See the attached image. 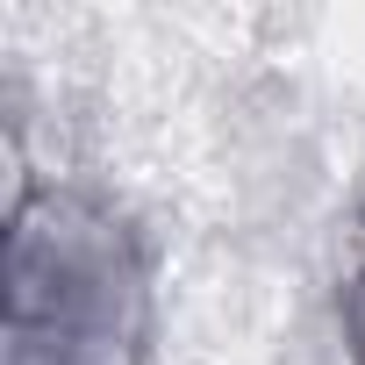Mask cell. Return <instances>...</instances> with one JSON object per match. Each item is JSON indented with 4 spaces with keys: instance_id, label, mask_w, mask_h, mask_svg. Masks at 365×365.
<instances>
[{
    "instance_id": "2",
    "label": "cell",
    "mask_w": 365,
    "mask_h": 365,
    "mask_svg": "<svg viewBox=\"0 0 365 365\" xmlns=\"http://www.w3.org/2000/svg\"><path fill=\"white\" fill-rule=\"evenodd\" d=\"M344 329H351V365H365V265L351 279V301H344Z\"/></svg>"
},
{
    "instance_id": "1",
    "label": "cell",
    "mask_w": 365,
    "mask_h": 365,
    "mask_svg": "<svg viewBox=\"0 0 365 365\" xmlns=\"http://www.w3.org/2000/svg\"><path fill=\"white\" fill-rule=\"evenodd\" d=\"M150 279L129 222L72 187H36L8 222V365H129Z\"/></svg>"
}]
</instances>
